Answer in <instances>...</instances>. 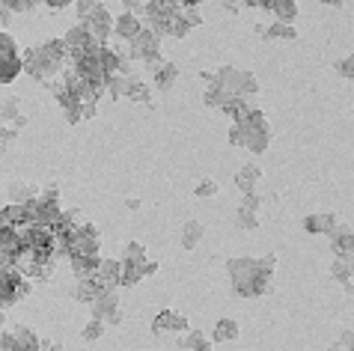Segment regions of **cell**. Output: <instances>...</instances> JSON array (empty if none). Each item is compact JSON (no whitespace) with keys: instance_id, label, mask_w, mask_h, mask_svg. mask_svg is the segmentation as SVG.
Wrapping results in <instances>:
<instances>
[{"instance_id":"6f0895ef","label":"cell","mask_w":354,"mask_h":351,"mask_svg":"<svg viewBox=\"0 0 354 351\" xmlns=\"http://www.w3.org/2000/svg\"><path fill=\"white\" fill-rule=\"evenodd\" d=\"M322 3H331V6H340L342 0H322Z\"/></svg>"},{"instance_id":"f1b7e54d","label":"cell","mask_w":354,"mask_h":351,"mask_svg":"<svg viewBox=\"0 0 354 351\" xmlns=\"http://www.w3.org/2000/svg\"><path fill=\"white\" fill-rule=\"evenodd\" d=\"M107 334V321L104 319H89L87 325H84V330H80V337H84V343H98Z\"/></svg>"},{"instance_id":"484cf974","label":"cell","mask_w":354,"mask_h":351,"mask_svg":"<svg viewBox=\"0 0 354 351\" xmlns=\"http://www.w3.org/2000/svg\"><path fill=\"white\" fill-rule=\"evenodd\" d=\"M268 12H274V18H277V21H283V24H292L295 18H298V0H274Z\"/></svg>"},{"instance_id":"ee69618b","label":"cell","mask_w":354,"mask_h":351,"mask_svg":"<svg viewBox=\"0 0 354 351\" xmlns=\"http://www.w3.org/2000/svg\"><path fill=\"white\" fill-rule=\"evenodd\" d=\"M36 3H39V0H9V9H12V12H30Z\"/></svg>"},{"instance_id":"f907efd6","label":"cell","mask_w":354,"mask_h":351,"mask_svg":"<svg viewBox=\"0 0 354 351\" xmlns=\"http://www.w3.org/2000/svg\"><path fill=\"white\" fill-rule=\"evenodd\" d=\"M48 6H54V9H63V6H69V3H75V0H45Z\"/></svg>"},{"instance_id":"4fadbf2b","label":"cell","mask_w":354,"mask_h":351,"mask_svg":"<svg viewBox=\"0 0 354 351\" xmlns=\"http://www.w3.org/2000/svg\"><path fill=\"white\" fill-rule=\"evenodd\" d=\"M24 223H33L24 205L9 203V205H3V209H0V227H12V229H18V227H24Z\"/></svg>"},{"instance_id":"9a60e30c","label":"cell","mask_w":354,"mask_h":351,"mask_svg":"<svg viewBox=\"0 0 354 351\" xmlns=\"http://www.w3.org/2000/svg\"><path fill=\"white\" fill-rule=\"evenodd\" d=\"M268 143H271V128H250V125H244V149L265 152Z\"/></svg>"},{"instance_id":"c3c4849f","label":"cell","mask_w":354,"mask_h":351,"mask_svg":"<svg viewBox=\"0 0 354 351\" xmlns=\"http://www.w3.org/2000/svg\"><path fill=\"white\" fill-rule=\"evenodd\" d=\"M39 351H63V346H60V343H54V339H42Z\"/></svg>"},{"instance_id":"11a10c76","label":"cell","mask_w":354,"mask_h":351,"mask_svg":"<svg viewBox=\"0 0 354 351\" xmlns=\"http://www.w3.org/2000/svg\"><path fill=\"white\" fill-rule=\"evenodd\" d=\"M125 205H129V209L134 212V209H140V200H125Z\"/></svg>"},{"instance_id":"ac0fdd59","label":"cell","mask_w":354,"mask_h":351,"mask_svg":"<svg viewBox=\"0 0 354 351\" xmlns=\"http://www.w3.org/2000/svg\"><path fill=\"white\" fill-rule=\"evenodd\" d=\"M9 203H18V205H24V203H30L39 196V188L30 185V182H12L9 185Z\"/></svg>"},{"instance_id":"7402d4cb","label":"cell","mask_w":354,"mask_h":351,"mask_svg":"<svg viewBox=\"0 0 354 351\" xmlns=\"http://www.w3.org/2000/svg\"><path fill=\"white\" fill-rule=\"evenodd\" d=\"M129 87H131V75H122V71H113V75H107V93L111 98H129Z\"/></svg>"},{"instance_id":"ab89813d","label":"cell","mask_w":354,"mask_h":351,"mask_svg":"<svg viewBox=\"0 0 354 351\" xmlns=\"http://www.w3.org/2000/svg\"><path fill=\"white\" fill-rule=\"evenodd\" d=\"M188 30H190L188 21L181 18V12H176L173 15V24H170V36H179V39H181V36H188Z\"/></svg>"},{"instance_id":"ffe728a7","label":"cell","mask_w":354,"mask_h":351,"mask_svg":"<svg viewBox=\"0 0 354 351\" xmlns=\"http://www.w3.org/2000/svg\"><path fill=\"white\" fill-rule=\"evenodd\" d=\"M331 271H333V280L342 283L349 292H354V259H337Z\"/></svg>"},{"instance_id":"db71d44e","label":"cell","mask_w":354,"mask_h":351,"mask_svg":"<svg viewBox=\"0 0 354 351\" xmlns=\"http://www.w3.org/2000/svg\"><path fill=\"white\" fill-rule=\"evenodd\" d=\"M0 330H6V307H0Z\"/></svg>"},{"instance_id":"4316f807","label":"cell","mask_w":354,"mask_h":351,"mask_svg":"<svg viewBox=\"0 0 354 351\" xmlns=\"http://www.w3.org/2000/svg\"><path fill=\"white\" fill-rule=\"evenodd\" d=\"M102 292H104V289L93 280V277H89V280H78V286H75V301H80V304H93Z\"/></svg>"},{"instance_id":"30bf717a","label":"cell","mask_w":354,"mask_h":351,"mask_svg":"<svg viewBox=\"0 0 354 351\" xmlns=\"http://www.w3.org/2000/svg\"><path fill=\"white\" fill-rule=\"evenodd\" d=\"M337 227H340V220H337V214H331V212H324V214H307V218H304V229L313 232V236H331Z\"/></svg>"},{"instance_id":"603a6c76","label":"cell","mask_w":354,"mask_h":351,"mask_svg":"<svg viewBox=\"0 0 354 351\" xmlns=\"http://www.w3.org/2000/svg\"><path fill=\"white\" fill-rule=\"evenodd\" d=\"M21 71H24L21 54H18V57H0V84H12Z\"/></svg>"},{"instance_id":"f35d334b","label":"cell","mask_w":354,"mask_h":351,"mask_svg":"<svg viewBox=\"0 0 354 351\" xmlns=\"http://www.w3.org/2000/svg\"><path fill=\"white\" fill-rule=\"evenodd\" d=\"M75 12H78V21H84V18L93 15V9L98 6V0H75Z\"/></svg>"},{"instance_id":"6da1fadb","label":"cell","mask_w":354,"mask_h":351,"mask_svg":"<svg viewBox=\"0 0 354 351\" xmlns=\"http://www.w3.org/2000/svg\"><path fill=\"white\" fill-rule=\"evenodd\" d=\"M274 268H277L274 256H262V259L239 256V259L226 262L230 283H232L235 295H241V298H259V295L268 289L271 277H274Z\"/></svg>"},{"instance_id":"277c9868","label":"cell","mask_w":354,"mask_h":351,"mask_svg":"<svg viewBox=\"0 0 354 351\" xmlns=\"http://www.w3.org/2000/svg\"><path fill=\"white\" fill-rule=\"evenodd\" d=\"M71 256H98V229L93 223H84L69 241V259Z\"/></svg>"},{"instance_id":"d6986e66","label":"cell","mask_w":354,"mask_h":351,"mask_svg":"<svg viewBox=\"0 0 354 351\" xmlns=\"http://www.w3.org/2000/svg\"><path fill=\"white\" fill-rule=\"evenodd\" d=\"M203 236H206V227L199 220H188L185 227H181V236H179V241H181V247L185 250H194L199 241H203Z\"/></svg>"},{"instance_id":"1f68e13d","label":"cell","mask_w":354,"mask_h":351,"mask_svg":"<svg viewBox=\"0 0 354 351\" xmlns=\"http://www.w3.org/2000/svg\"><path fill=\"white\" fill-rule=\"evenodd\" d=\"M143 265L146 262H122V280H120V286H134V283H140L143 277Z\"/></svg>"},{"instance_id":"836d02e7","label":"cell","mask_w":354,"mask_h":351,"mask_svg":"<svg viewBox=\"0 0 354 351\" xmlns=\"http://www.w3.org/2000/svg\"><path fill=\"white\" fill-rule=\"evenodd\" d=\"M122 262H146V247L140 241H129L122 250Z\"/></svg>"},{"instance_id":"8d00e7d4","label":"cell","mask_w":354,"mask_h":351,"mask_svg":"<svg viewBox=\"0 0 354 351\" xmlns=\"http://www.w3.org/2000/svg\"><path fill=\"white\" fill-rule=\"evenodd\" d=\"M0 57H18V45L9 33H0Z\"/></svg>"},{"instance_id":"52a82bcc","label":"cell","mask_w":354,"mask_h":351,"mask_svg":"<svg viewBox=\"0 0 354 351\" xmlns=\"http://www.w3.org/2000/svg\"><path fill=\"white\" fill-rule=\"evenodd\" d=\"M331 250L337 259H354V229L349 223H340L331 232Z\"/></svg>"},{"instance_id":"d6a6232c","label":"cell","mask_w":354,"mask_h":351,"mask_svg":"<svg viewBox=\"0 0 354 351\" xmlns=\"http://www.w3.org/2000/svg\"><path fill=\"white\" fill-rule=\"evenodd\" d=\"M259 93V80L253 71H241V80H239V93L235 95H241V98H253Z\"/></svg>"},{"instance_id":"7c38bea8","label":"cell","mask_w":354,"mask_h":351,"mask_svg":"<svg viewBox=\"0 0 354 351\" xmlns=\"http://www.w3.org/2000/svg\"><path fill=\"white\" fill-rule=\"evenodd\" d=\"M140 30H143V21H140V15H134V12H122L120 18H116V24H113V33L120 36V39H125V42H131Z\"/></svg>"},{"instance_id":"e575fe53","label":"cell","mask_w":354,"mask_h":351,"mask_svg":"<svg viewBox=\"0 0 354 351\" xmlns=\"http://www.w3.org/2000/svg\"><path fill=\"white\" fill-rule=\"evenodd\" d=\"M235 223H239V229L253 232L259 227V218H256V212H250V209H239L235 212Z\"/></svg>"},{"instance_id":"5bb4252c","label":"cell","mask_w":354,"mask_h":351,"mask_svg":"<svg viewBox=\"0 0 354 351\" xmlns=\"http://www.w3.org/2000/svg\"><path fill=\"white\" fill-rule=\"evenodd\" d=\"M259 179H262V167L247 161V164L239 170V176H235V185H239L241 194H253L256 191V185H259Z\"/></svg>"},{"instance_id":"e0dca14e","label":"cell","mask_w":354,"mask_h":351,"mask_svg":"<svg viewBox=\"0 0 354 351\" xmlns=\"http://www.w3.org/2000/svg\"><path fill=\"white\" fill-rule=\"evenodd\" d=\"M98 265H102V259L98 256H71V271H75L78 280H89V277H96Z\"/></svg>"},{"instance_id":"3957f363","label":"cell","mask_w":354,"mask_h":351,"mask_svg":"<svg viewBox=\"0 0 354 351\" xmlns=\"http://www.w3.org/2000/svg\"><path fill=\"white\" fill-rule=\"evenodd\" d=\"M161 54V36L155 30H149V27H143V30L134 36L129 42V54L125 57L129 60H152Z\"/></svg>"},{"instance_id":"4dcf8cb0","label":"cell","mask_w":354,"mask_h":351,"mask_svg":"<svg viewBox=\"0 0 354 351\" xmlns=\"http://www.w3.org/2000/svg\"><path fill=\"white\" fill-rule=\"evenodd\" d=\"M226 98H230V93H226L223 87H217V84H208L203 89V104L206 107H223Z\"/></svg>"},{"instance_id":"74e56055","label":"cell","mask_w":354,"mask_h":351,"mask_svg":"<svg viewBox=\"0 0 354 351\" xmlns=\"http://www.w3.org/2000/svg\"><path fill=\"white\" fill-rule=\"evenodd\" d=\"M179 12L188 21V27H199V24H203V12H199L197 6H185V9H179Z\"/></svg>"},{"instance_id":"7bdbcfd3","label":"cell","mask_w":354,"mask_h":351,"mask_svg":"<svg viewBox=\"0 0 354 351\" xmlns=\"http://www.w3.org/2000/svg\"><path fill=\"white\" fill-rule=\"evenodd\" d=\"M230 143H232V146H244V125H241V122H232V128H230Z\"/></svg>"},{"instance_id":"681fc988","label":"cell","mask_w":354,"mask_h":351,"mask_svg":"<svg viewBox=\"0 0 354 351\" xmlns=\"http://www.w3.org/2000/svg\"><path fill=\"white\" fill-rule=\"evenodd\" d=\"M155 271H158V262H152V259H146V265H143V274L149 277V274H155Z\"/></svg>"},{"instance_id":"cb8c5ba5","label":"cell","mask_w":354,"mask_h":351,"mask_svg":"<svg viewBox=\"0 0 354 351\" xmlns=\"http://www.w3.org/2000/svg\"><path fill=\"white\" fill-rule=\"evenodd\" d=\"M256 30L262 33V39H268V42H274V39H295L298 30L292 24H283V21H274L271 27H256Z\"/></svg>"},{"instance_id":"ba28073f","label":"cell","mask_w":354,"mask_h":351,"mask_svg":"<svg viewBox=\"0 0 354 351\" xmlns=\"http://www.w3.org/2000/svg\"><path fill=\"white\" fill-rule=\"evenodd\" d=\"M63 42H66V48H69V54H80V51H93V48H98V39H93V33L87 30L84 24H75L71 30L63 36Z\"/></svg>"},{"instance_id":"d4e9b609","label":"cell","mask_w":354,"mask_h":351,"mask_svg":"<svg viewBox=\"0 0 354 351\" xmlns=\"http://www.w3.org/2000/svg\"><path fill=\"white\" fill-rule=\"evenodd\" d=\"M239 334H241V328L235 319H221L214 325V343H235Z\"/></svg>"},{"instance_id":"9f6ffc18","label":"cell","mask_w":354,"mask_h":351,"mask_svg":"<svg viewBox=\"0 0 354 351\" xmlns=\"http://www.w3.org/2000/svg\"><path fill=\"white\" fill-rule=\"evenodd\" d=\"M271 3H274V0H256V6H262V9H271Z\"/></svg>"},{"instance_id":"60d3db41","label":"cell","mask_w":354,"mask_h":351,"mask_svg":"<svg viewBox=\"0 0 354 351\" xmlns=\"http://www.w3.org/2000/svg\"><path fill=\"white\" fill-rule=\"evenodd\" d=\"M199 339H203V330H185V337L179 339V346H181V348H190V351H194Z\"/></svg>"},{"instance_id":"d590c367","label":"cell","mask_w":354,"mask_h":351,"mask_svg":"<svg viewBox=\"0 0 354 351\" xmlns=\"http://www.w3.org/2000/svg\"><path fill=\"white\" fill-rule=\"evenodd\" d=\"M217 191H221V185H217L214 179H203V182H197V188H194V194L199 200H208V196H214Z\"/></svg>"},{"instance_id":"f6af8a7d","label":"cell","mask_w":354,"mask_h":351,"mask_svg":"<svg viewBox=\"0 0 354 351\" xmlns=\"http://www.w3.org/2000/svg\"><path fill=\"white\" fill-rule=\"evenodd\" d=\"M259 205H262V196L253 191V194H244V203H241V209H250V212H259Z\"/></svg>"},{"instance_id":"816d5d0a","label":"cell","mask_w":354,"mask_h":351,"mask_svg":"<svg viewBox=\"0 0 354 351\" xmlns=\"http://www.w3.org/2000/svg\"><path fill=\"white\" fill-rule=\"evenodd\" d=\"M194 351H212V343H208V339L203 337V339L197 343V348H194Z\"/></svg>"},{"instance_id":"83f0119b","label":"cell","mask_w":354,"mask_h":351,"mask_svg":"<svg viewBox=\"0 0 354 351\" xmlns=\"http://www.w3.org/2000/svg\"><path fill=\"white\" fill-rule=\"evenodd\" d=\"M129 98H131V102H137V104H149V107H155V104H152V89H149V84H146V80H140V78H131Z\"/></svg>"},{"instance_id":"bcb514c9","label":"cell","mask_w":354,"mask_h":351,"mask_svg":"<svg viewBox=\"0 0 354 351\" xmlns=\"http://www.w3.org/2000/svg\"><path fill=\"white\" fill-rule=\"evenodd\" d=\"M340 75L346 78V80H354V54H351V57H346V60L340 63Z\"/></svg>"},{"instance_id":"8992f818","label":"cell","mask_w":354,"mask_h":351,"mask_svg":"<svg viewBox=\"0 0 354 351\" xmlns=\"http://www.w3.org/2000/svg\"><path fill=\"white\" fill-rule=\"evenodd\" d=\"M167 330L185 334V330H190V321L176 310H161L155 316V321H152V334H167Z\"/></svg>"},{"instance_id":"5b68a950","label":"cell","mask_w":354,"mask_h":351,"mask_svg":"<svg viewBox=\"0 0 354 351\" xmlns=\"http://www.w3.org/2000/svg\"><path fill=\"white\" fill-rule=\"evenodd\" d=\"M78 24H84L89 33H93V39L98 42H107V36L113 33V24H116V18L111 15V9H107L104 3H98L93 9V15L84 18V21H78Z\"/></svg>"},{"instance_id":"8fae6325","label":"cell","mask_w":354,"mask_h":351,"mask_svg":"<svg viewBox=\"0 0 354 351\" xmlns=\"http://www.w3.org/2000/svg\"><path fill=\"white\" fill-rule=\"evenodd\" d=\"M89 307H93V316L96 319H104L107 321L113 313H120V295H116V289H104L93 304H89Z\"/></svg>"},{"instance_id":"9c48e42d","label":"cell","mask_w":354,"mask_h":351,"mask_svg":"<svg viewBox=\"0 0 354 351\" xmlns=\"http://www.w3.org/2000/svg\"><path fill=\"white\" fill-rule=\"evenodd\" d=\"M93 280L102 286V289H116L122 280V259H102Z\"/></svg>"},{"instance_id":"b9f144b4","label":"cell","mask_w":354,"mask_h":351,"mask_svg":"<svg viewBox=\"0 0 354 351\" xmlns=\"http://www.w3.org/2000/svg\"><path fill=\"white\" fill-rule=\"evenodd\" d=\"M63 111V116H66V122L69 125H75V122H80V102H75V104H69V107H60Z\"/></svg>"},{"instance_id":"7a4b0ae2","label":"cell","mask_w":354,"mask_h":351,"mask_svg":"<svg viewBox=\"0 0 354 351\" xmlns=\"http://www.w3.org/2000/svg\"><path fill=\"white\" fill-rule=\"evenodd\" d=\"M21 63H24V71L36 80H54L63 75L69 63V48L63 39H51L39 45V48H27L21 54Z\"/></svg>"},{"instance_id":"44dd1931","label":"cell","mask_w":354,"mask_h":351,"mask_svg":"<svg viewBox=\"0 0 354 351\" xmlns=\"http://www.w3.org/2000/svg\"><path fill=\"white\" fill-rule=\"evenodd\" d=\"M12 337H15L18 351H39V346H42V339L36 337L30 328H21V325H12Z\"/></svg>"},{"instance_id":"2e32d148","label":"cell","mask_w":354,"mask_h":351,"mask_svg":"<svg viewBox=\"0 0 354 351\" xmlns=\"http://www.w3.org/2000/svg\"><path fill=\"white\" fill-rule=\"evenodd\" d=\"M179 80V66L176 63H161V69H155V89H161V93H170V89L176 87Z\"/></svg>"},{"instance_id":"7dc6e473","label":"cell","mask_w":354,"mask_h":351,"mask_svg":"<svg viewBox=\"0 0 354 351\" xmlns=\"http://www.w3.org/2000/svg\"><path fill=\"white\" fill-rule=\"evenodd\" d=\"M96 116V102H80V120H93Z\"/></svg>"},{"instance_id":"f5cc1de1","label":"cell","mask_w":354,"mask_h":351,"mask_svg":"<svg viewBox=\"0 0 354 351\" xmlns=\"http://www.w3.org/2000/svg\"><path fill=\"white\" fill-rule=\"evenodd\" d=\"M120 321H122V310H120V313H113V316L107 319V325H120Z\"/></svg>"},{"instance_id":"f546056e","label":"cell","mask_w":354,"mask_h":351,"mask_svg":"<svg viewBox=\"0 0 354 351\" xmlns=\"http://www.w3.org/2000/svg\"><path fill=\"white\" fill-rule=\"evenodd\" d=\"M18 104H21V98H3V102H0V125H12L15 128V120L21 113H18Z\"/></svg>"}]
</instances>
